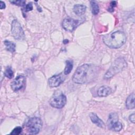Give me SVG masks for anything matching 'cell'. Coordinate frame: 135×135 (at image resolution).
<instances>
[{"label": "cell", "instance_id": "25", "mask_svg": "<svg viewBox=\"0 0 135 135\" xmlns=\"http://www.w3.org/2000/svg\"><path fill=\"white\" fill-rule=\"evenodd\" d=\"M68 42H69V41L68 40H65L63 41V43L64 44H66V43H68Z\"/></svg>", "mask_w": 135, "mask_h": 135}, {"label": "cell", "instance_id": "7", "mask_svg": "<svg viewBox=\"0 0 135 135\" xmlns=\"http://www.w3.org/2000/svg\"><path fill=\"white\" fill-rule=\"evenodd\" d=\"M66 102V98L65 95L62 93L59 95H56L51 98L50 100V105L55 108H62Z\"/></svg>", "mask_w": 135, "mask_h": 135}, {"label": "cell", "instance_id": "18", "mask_svg": "<svg viewBox=\"0 0 135 135\" xmlns=\"http://www.w3.org/2000/svg\"><path fill=\"white\" fill-rule=\"evenodd\" d=\"M4 75L8 79H12L13 77L14 73L11 67H7L6 69L4 72Z\"/></svg>", "mask_w": 135, "mask_h": 135}, {"label": "cell", "instance_id": "21", "mask_svg": "<svg viewBox=\"0 0 135 135\" xmlns=\"http://www.w3.org/2000/svg\"><path fill=\"white\" fill-rule=\"evenodd\" d=\"M33 9V5L32 3H29L27 4H26L25 6H24L23 8V11L25 12L31 11Z\"/></svg>", "mask_w": 135, "mask_h": 135}, {"label": "cell", "instance_id": "20", "mask_svg": "<svg viewBox=\"0 0 135 135\" xmlns=\"http://www.w3.org/2000/svg\"><path fill=\"white\" fill-rule=\"evenodd\" d=\"M10 2L12 4H13L14 5L20 6H24L26 5V1H23V0H18V1H10Z\"/></svg>", "mask_w": 135, "mask_h": 135}, {"label": "cell", "instance_id": "22", "mask_svg": "<svg viewBox=\"0 0 135 135\" xmlns=\"http://www.w3.org/2000/svg\"><path fill=\"white\" fill-rule=\"evenodd\" d=\"M116 5H117L116 1H111L110 4V6L108 7V11L110 12H113L114 11V7L116 6Z\"/></svg>", "mask_w": 135, "mask_h": 135}, {"label": "cell", "instance_id": "8", "mask_svg": "<svg viewBox=\"0 0 135 135\" xmlns=\"http://www.w3.org/2000/svg\"><path fill=\"white\" fill-rule=\"evenodd\" d=\"M79 20H76L71 18H66L62 22V26L66 31L72 32L78 26Z\"/></svg>", "mask_w": 135, "mask_h": 135}, {"label": "cell", "instance_id": "5", "mask_svg": "<svg viewBox=\"0 0 135 135\" xmlns=\"http://www.w3.org/2000/svg\"><path fill=\"white\" fill-rule=\"evenodd\" d=\"M108 128L112 131L118 132L122 128V124L119 121V117L117 113H111L109 114L107 121Z\"/></svg>", "mask_w": 135, "mask_h": 135}, {"label": "cell", "instance_id": "2", "mask_svg": "<svg viewBox=\"0 0 135 135\" xmlns=\"http://www.w3.org/2000/svg\"><path fill=\"white\" fill-rule=\"evenodd\" d=\"M126 39V36L123 32L116 31L104 35L103 42L110 48L118 49L125 43Z\"/></svg>", "mask_w": 135, "mask_h": 135}, {"label": "cell", "instance_id": "23", "mask_svg": "<svg viewBox=\"0 0 135 135\" xmlns=\"http://www.w3.org/2000/svg\"><path fill=\"white\" fill-rule=\"evenodd\" d=\"M129 119L130 121H131L133 123H135V115H134V113H132L131 115H130V116L129 117Z\"/></svg>", "mask_w": 135, "mask_h": 135}, {"label": "cell", "instance_id": "3", "mask_svg": "<svg viewBox=\"0 0 135 135\" xmlns=\"http://www.w3.org/2000/svg\"><path fill=\"white\" fill-rule=\"evenodd\" d=\"M127 66V62L123 57L117 59L111 64V66L108 70L104 75V78L109 79L121 72Z\"/></svg>", "mask_w": 135, "mask_h": 135}, {"label": "cell", "instance_id": "16", "mask_svg": "<svg viewBox=\"0 0 135 135\" xmlns=\"http://www.w3.org/2000/svg\"><path fill=\"white\" fill-rule=\"evenodd\" d=\"M92 13L94 15H97L99 12V7L98 3L95 1H90Z\"/></svg>", "mask_w": 135, "mask_h": 135}, {"label": "cell", "instance_id": "15", "mask_svg": "<svg viewBox=\"0 0 135 135\" xmlns=\"http://www.w3.org/2000/svg\"><path fill=\"white\" fill-rule=\"evenodd\" d=\"M4 44L6 46V50L12 53H13L15 51V44L13 42H12L9 41H4Z\"/></svg>", "mask_w": 135, "mask_h": 135}, {"label": "cell", "instance_id": "14", "mask_svg": "<svg viewBox=\"0 0 135 135\" xmlns=\"http://www.w3.org/2000/svg\"><path fill=\"white\" fill-rule=\"evenodd\" d=\"M134 93H132L127 98L126 102V105L128 109H133L134 108Z\"/></svg>", "mask_w": 135, "mask_h": 135}, {"label": "cell", "instance_id": "11", "mask_svg": "<svg viewBox=\"0 0 135 135\" xmlns=\"http://www.w3.org/2000/svg\"><path fill=\"white\" fill-rule=\"evenodd\" d=\"M111 89L107 85H103L100 87L98 90L97 94L100 97H105L111 93Z\"/></svg>", "mask_w": 135, "mask_h": 135}, {"label": "cell", "instance_id": "13", "mask_svg": "<svg viewBox=\"0 0 135 135\" xmlns=\"http://www.w3.org/2000/svg\"><path fill=\"white\" fill-rule=\"evenodd\" d=\"M86 9V7L82 4H76L73 7V11L78 16L83 15Z\"/></svg>", "mask_w": 135, "mask_h": 135}, {"label": "cell", "instance_id": "9", "mask_svg": "<svg viewBox=\"0 0 135 135\" xmlns=\"http://www.w3.org/2000/svg\"><path fill=\"white\" fill-rule=\"evenodd\" d=\"M25 82V78L23 75H19L12 82L11 86L14 91H17L21 90L24 86Z\"/></svg>", "mask_w": 135, "mask_h": 135}, {"label": "cell", "instance_id": "10", "mask_svg": "<svg viewBox=\"0 0 135 135\" xmlns=\"http://www.w3.org/2000/svg\"><path fill=\"white\" fill-rule=\"evenodd\" d=\"M64 79L61 74H56L53 75L49 78L48 83L51 88H55L59 86L63 82Z\"/></svg>", "mask_w": 135, "mask_h": 135}, {"label": "cell", "instance_id": "6", "mask_svg": "<svg viewBox=\"0 0 135 135\" xmlns=\"http://www.w3.org/2000/svg\"><path fill=\"white\" fill-rule=\"evenodd\" d=\"M11 32L15 40H22L25 38L24 30L17 20H14L11 24Z\"/></svg>", "mask_w": 135, "mask_h": 135}, {"label": "cell", "instance_id": "12", "mask_svg": "<svg viewBox=\"0 0 135 135\" xmlns=\"http://www.w3.org/2000/svg\"><path fill=\"white\" fill-rule=\"evenodd\" d=\"M89 116L91 121L93 123L95 124L97 126H98L100 128H103L104 127L105 124L103 121L101 119H100L95 113H91Z\"/></svg>", "mask_w": 135, "mask_h": 135}, {"label": "cell", "instance_id": "19", "mask_svg": "<svg viewBox=\"0 0 135 135\" xmlns=\"http://www.w3.org/2000/svg\"><path fill=\"white\" fill-rule=\"evenodd\" d=\"M22 131V127H21L20 126H18V127H15L12 131V132L10 133V134H13V135H18V134H20Z\"/></svg>", "mask_w": 135, "mask_h": 135}, {"label": "cell", "instance_id": "17", "mask_svg": "<svg viewBox=\"0 0 135 135\" xmlns=\"http://www.w3.org/2000/svg\"><path fill=\"white\" fill-rule=\"evenodd\" d=\"M73 69V62L71 60L66 61V66L64 69V74L65 75L69 74Z\"/></svg>", "mask_w": 135, "mask_h": 135}, {"label": "cell", "instance_id": "24", "mask_svg": "<svg viewBox=\"0 0 135 135\" xmlns=\"http://www.w3.org/2000/svg\"><path fill=\"white\" fill-rule=\"evenodd\" d=\"M0 7L1 9H4L6 7V5L4 2H3V1H1L0 2Z\"/></svg>", "mask_w": 135, "mask_h": 135}, {"label": "cell", "instance_id": "1", "mask_svg": "<svg viewBox=\"0 0 135 135\" xmlns=\"http://www.w3.org/2000/svg\"><path fill=\"white\" fill-rule=\"evenodd\" d=\"M94 75L93 67L88 64H84L78 67L75 70L72 80L75 83L82 84L91 80Z\"/></svg>", "mask_w": 135, "mask_h": 135}, {"label": "cell", "instance_id": "4", "mask_svg": "<svg viewBox=\"0 0 135 135\" xmlns=\"http://www.w3.org/2000/svg\"><path fill=\"white\" fill-rule=\"evenodd\" d=\"M26 127L30 133L36 134L42 127V121L38 117L31 118L26 122Z\"/></svg>", "mask_w": 135, "mask_h": 135}]
</instances>
